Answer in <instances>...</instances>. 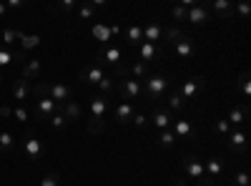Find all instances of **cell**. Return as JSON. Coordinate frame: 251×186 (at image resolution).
I'll return each mask as SVG.
<instances>
[{
  "mask_svg": "<svg viewBox=\"0 0 251 186\" xmlns=\"http://www.w3.org/2000/svg\"><path fill=\"white\" fill-rule=\"evenodd\" d=\"M10 113H13V111H10V108H8V106H3V108H0V116H3V118H8V116H10Z\"/></svg>",
  "mask_w": 251,
  "mask_h": 186,
  "instance_id": "obj_49",
  "label": "cell"
},
{
  "mask_svg": "<svg viewBox=\"0 0 251 186\" xmlns=\"http://www.w3.org/2000/svg\"><path fill=\"white\" fill-rule=\"evenodd\" d=\"M183 106H186V101L181 98V93H178V91H174V93H171V98H169V108H171V111H181Z\"/></svg>",
  "mask_w": 251,
  "mask_h": 186,
  "instance_id": "obj_33",
  "label": "cell"
},
{
  "mask_svg": "<svg viewBox=\"0 0 251 186\" xmlns=\"http://www.w3.org/2000/svg\"><path fill=\"white\" fill-rule=\"evenodd\" d=\"M166 88H169V78H163L158 73L146 80V96H149V101H161Z\"/></svg>",
  "mask_w": 251,
  "mask_h": 186,
  "instance_id": "obj_3",
  "label": "cell"
},
{
  "mask_svg": "<svg viewBox=\"0 0 251 186\" xmlns=\"http://www.w3.org/2000/svg\"><path fill=\"white\" fill-rule=\"evenodd\" d=\"M203 83H206V78H203V76H194V78H188L186 83H183V88L178 91V93H181V98H183V101H194V96L203 88Z\"/></svg>",
  "mask_w": 251,
  "mask_h": 186,
  "instance_id": "obj_5",
  "label": "cell"
},
{
  "mask_svg": "<svg viewBox=\"0 0 251 186\" xmlns=\"http://www.w3.org/2000/svg\"><path fill=\"white\" fill-rule=\"evenodd\" d=\"M163 35H166V40H169V43H174V46L183 38V33H181L178 28H166V33H163Z\"/></svg>",
  "mask_w": 251,
  "mask_h": 186,
  "instance_id": "obj_35",
  "label": "cell"
},
{
  "mask_svg": "<svg viewBox=\"0 0 251 186\" xmlns=\"http://www.w3.org/2000/svg\"><path fill=\"white\" fill-rule=\"evenodd\" d=\"M211 8H214L216 13H224V15H231V13H234V5L228 3V0H216Z\"/></svg>",
  "mask_w": 251,
  "mask_h": 186,
  "instance_id": "obj_34",
  "label": "cell"
},
{
  "mask_svg": "<svg viewBox=\"0 0 251 186\" xmlns=\"http://www.w3.org/2000/svg\"><path fill=\"white\" fill-rule=\"evenodd\" d=\"M126 40H128L133 48H138V46L143 43V30H141V26H131L128 30H126Z\"/></svg>",
  "mask_w": 251,
  "mask_h": 186,
  "instance_id": "obj_23",
  "label": "cell"
},
{
  "mask_svg": "<svg viewBox=\"0 0 251 186\" xmlns=\"http://www.w3.org/2000/svg\"><path fill=\"white\" fill-rule=\"evenodd\" d=\"M244 143H246L244 131H234L231 133V149H244Z\"/></svg>",
  "mask_w": 251,
  "mask_h": 186,
  "instance_id": "obj_36",
  "label": "cell"
},
{
  "mask_svg": "<svg viewBox=\"0 0 251 186\" xmlns=\"http://www.w3.org/2000/svg\"><path fill=\"white\" fill-rule=\"evenodd\" d=\"M93 10H96V8H93L91 3H88V5H83V8L78 10V18H83V20H88V18H93Z\"/></svg>",
  "mask_w": 251,
  "mask_h": 186,
  "instance_id": "obj_40",
  "label": "cell"
},
{
  "mask_svg": "<svg viewBox=\"0 0 251 186\" xmlns=\"http://www.w3.org/2000/svg\"><path fill=\"white\" fill-rule=\"evenodd\" d=\"M194 40L191 38H188V35H183L181 40H178V43H176V55L181 58V60H186V58H191V53H194Z\"/></svg>",
  "mask_w": 251,
  "mask_h": 186,
  "instance_id": "obj_17",
  "label": "cell"
},
{
  "mask_svg": "<svg viewBox=\"0 0 251 186\" xmlns=\"http://www.w3.org/2000/svg\"><path fill=\"white\" fill-rule=\"evenodd\" d=\"M131 73H133V78L138 80V78H143V76H149V66H146V63H133V66H131Z\"/></svg>",
  "mask_w": 251,
  "mask_h": 186,
  "instance_id": "obj_37",
  "label": "cell"
},
{
  "mask_svg": "<svg viewBox=\"0 0 251 186\" xmlns=\"http://www.w3.org/2000/svg\"><path fill=\"white\" fill-rule=\"evenodd\" d=\"M171 131H174L176 136L186 138V136H191V123H188V121H174V126H171Z\"/></svg>",
  "mask_w": 251,
  "mask_h": 186,
  "instance_id": "obj_28",
  "label": "cell"
},
{
  "mask_svg": "<svg viewBox=\"0 0 251 186\" xmlns=\"http://www.w3.org/2000/svg\"><path fill=\"white\" fill-rule=\"evenodd\" d=\"M186 20H191V23H196V26H203L206 20H208V10L201 8V5H194V8H188Z\"/></svg>",
  "mask_w": 251,
  "mask_h": 186,
  "instance_id": "obj_18",
  "label": "cell"
},
{
  "mask_svg": "<svg viewBox=\"0 0 251 186\" xmlns=\"http://www.w3.org/2000/svg\"><path fill=\"white\" fill-rule=\"evenodd\" d=\"M40 186H58V174H48L43 181H40Z\"/></svg>",
  "mask_w": 251,
  "mask_h": 186,
  "instance_id": "obj_44",
  "label": "cell"
},
{
  "mask_svg": "<svg viewBox=\"0 0 251 186\" xmlns=\"http://www.w3.org/2000/svg\"><path fill=\"white\" fill-rule=\"evenodd\" d=\"M38 76H40V60H25V68H23V78L25 80H38Z\"/></svg>",
  "mask_w": 251,
  "mask_h": 186,
  "instance_id": "obj_22",
  "label": "cell"
},
{
  "mask_svg": "<svg viewBox=\"0 0 251 186\" xmlns=\"http://www.w3.org/2000/svg\"><path fill=\"white\" fill-rule=\"evenodd\" d=\"M60 113L66 116L68 121H80V103L78 101H68V103H63V108H60Z\"/></svg>",
  "mask_w": 251,
  "mask_h": 186,
  "instance_id": "obj_19",
  "label": "cell"
},
{
  "mask_svg": "<svg viewBox=\"0 0 251 186\" xmlns=\"http://www.w3.org/2000/svg\"><path fill=\"white\" fill-rule=\"evenodd\" d=\"M241 91H244V98H249V71L241 73Z\"/></svg>",
  "mask_w": 251,
  "mask_h": 186,
  "instance_id": "obj_43",
  "label": "cell"
},
{
  "mask_svg": "<svg viewBox=\"0 0 251 186\" xmlns=\"http://www.w3.org/2000/svg\"><path fill=\"white\" fill-rule=\"evenodd\" d=\"M183 166H186V174L196 179V181H203L206 179V171H203V163L196 159V156H186L183 159Z\"/></svg>",
  "mask_w": 251,
  "mask_h": 186,
  "instance_id": "obj_7",
  "label": "cell"
},
{
  "mask_svg": "<svg viewBox=\"0 0 251 186\" xmlns=\"http://www.w3.org/2000/svg\"><path fill=\"white\" fill-rule=\"evenodd\" d=\"M20 46H23V51L38 48L40 46V35H23V38H20Z\"/></svg>",
  "mask_w": 251,
  "mask_h": 186,
  "instance_id": "obj_31",
  "label": "cell"
},
{
  "mask_svg": "<svg viewBox=\"0 0 251 186\" xmlns=\"http://www.w3.org/2000/svg\"><path fill=\"white\" fill-rule=\"evenodd\" d=\"M25 33L23 30H15V28H5L3 33H0V46L3 48H10L13 43H20V38H23Z\"/></svg>",
  "mask_w": 251,
  "mask_h": 186,
  "instance_id": "obj_16",
  "label": "cell"
},
{
  "mask_svg": "<svg viewBox=\"0 0 251 186\" xmlns=\"http://www.w3.org/2000/svg\"><path fill=\"white\" fill-rule=\"evenodd\" d=\"M5 8H10V10H15V8H23V0H8Z\"/></svg>",
  "mask_w": 251,
  "mask_h": 186,
  "instance_id": "obj_47",
  "label": "cell"
},
{
  "mask_svg": "<svg viewBox=\"0 0 251 186\" xmlns=\"http://www.w3.org/2000/svg\"><path fill=\"white\" fill-rule=\"evenodd\" d=\"M30 88H33V83L30 80H25L23 76H20L15 83H13V98L15 101H20V103H25V98L30 96Z\"/></svg>",
  "mask_w": 251,
  "mask_h": 186,
  "instance_id": "obj_11",
  "label": "cell"
},
{
  "mask_svg": "<svg viewBox=\"0 0 251 186\" xmlns=\"http://www.w3.org/2000/svg\"><path fill=\"white\" fill-rule=\"evenodd\" d=\"M246 118H249V108H246V106H244V108H236V106H234L231 111H228V118H226V121H228V126H239V123H244Z\"/></svg>",
  "mask_w": 251,
  "mask_h": 186,
  "instance_id": "obj_20",
  "label": "cell"
},
{
  "mask_svg": "<svg viewBox=\"0 0 251 186\" xmlns=\"http://www.w3.org/2000/svg\"><path fill=\"white\" fill-rule=\"evenodd\" d=\"M91 33H93V38H96V43H108V40H111L113 35H118V33H121V26H118V23H113V26L96 23Z\"/></svg>",
  "mask_w": 251,
  "mask_h": 186,
  "instance_id": "obj_4",
  "label": "cell"
},
{
  "mask_svg": "<svg viewBox=\"0 0 251 186\" xmlns=\"http://www.w3.org/2000/svg\"><path fill=\"white\" fill-rule=\"evenodd\" d=\"M236 10H239V15H244V18H246V15H249V13H251V8H249V5H246V3H244V5H239V8H236V5H234V13H236Z\"/></svg>",
  "mask_w": 251,
  "mask_h": 186,
  "instance_id": "obj_46",
  "label": "cell"
},
{
  "mask_svg": "<svg viewBox=\"0 0 251 186\" xmlns=\"http://www.w3.org/2000/svg\"><path fill=\"white\" fill-rule=\"evenodd\" d=\"M48 91H50V86L48 83H35L33 88H30V93H33V98H35V118L38 121H48L53 113H58L63 106H58V103L48 96Z\"/></svg>",
  "mask_w": 251,
  "mask_h": 186,
  "instance_id": "obj_1",
  "label": "cell"
},
{
  "mask_svg": "<svg viewBox=\"0 0 251 186\" xmlns=\"http://www.w3.org/2000/svg\"><path fill=\"white\" fill-rule=\"evenodd\" d=\"M13 60H18V63H23V60H28V58H25V53H23V51L15 53L13 48H3V46H0V68L10 66Z\"/></svg>",
  "mask_w": 251,
  "mask_h": 186,
  "instance_id": "obj_14",
  "label": "cell"
},
{
  "mask_svg": "<svg viewBox=\"0 0 251 186\" xmlns=\"http://www.w3.org/2000/svg\"><path fill=\"white\" fill-rule=\"evenodd\" d=\"M0 83H3V76H0Z\"/></svg>",
  "mask_w": 251,
  "mask_h": 186,
  "instance_id": "obj_51",
  "label": "cell"
},
{
  "mask_svg": "<svg viewBox=\"0 0 251 186\" xmlns=\"http://www.w3.org/2000/svg\"><path fill=\"white\" fill-rule=\"evenodd\" d=\"M23 149H25V156H28V159H33V161H38L40 156L46 154V149H43V141H38L35 136H28V138H25Z\"/></svg>",
  "mask_w": 251,
  "mask_h": 186,
  "instance_id": "obj_9",
  "label": "cell"
},
{
  "mask_svg": "<svg viewBox=\"0 0 251 186\" xmlns=\"http://www.w3.org/2000/svg\"><path fill=\"white\" fill-rule=\"evenodd\" d=\"M221 166H224V161L214 156V159H208V161H206V169H203V171H206V176H208V179H214V176H219V174H221Z\"/></svg>",
  "mask_w": 251,
  "mask_h": 186,
  "instance_id": "obj_24",
  "label": "cell"
},
{
  "mask_svg": "<svg viewBox=\"0 0 251 186\" xmlns=\"http://www.w3.org/2000/svg\"><path fill=\"white\" fill-rule=\"evenodd\" d=\"M138 58H141V63H146V66H149L151 60L161 58V51L156 48V43H146V40H143V43L138 46Z\"/></svg>",
  "mask_w": 251,
  "mask_h": 186,
  "instance_id": "obj_10",
  "label": "cell"
},
{
  "mask_svg": "<svg viewBox=\"0 0 251 186\" xmlns=\"http://www.w3.org/2000/svg\"><path fill=\"white\" fill-rule=\"evenodd\" d=\"M116 83H118V80H116L113 76H103V80L98 83V88H100V96H108L111 91H116Z\"/></svg>",
  "mask_w": 251,
  "mask_h": 186,
  "instance_id": "obj_29",
  "label": "cell"
},
{
  "mask_svg": "<svg viewBox=\"0 0 251 186\" xmlns=\"http://www.w3.org/2000/svg\"><path fill=\"white\" fill-rule=\"evenodd\" d=\"M108 111V96H93L91 98V113L93 118H106Z\"/></svg>",
  "mask_w": 251,
  "mask_h": 186,
  "instance_id": "obj_15",
  "label": "cell"
},
{
  "mask_svg": "<svg viewBox=\"0 0 251 186\" xmlns=\"http://www.w3.org/2000/svg\"><path fill=\"white\" fill-rule=\"evenodd\" d=\"M58 8H60V10H73V8H75V3H73V0H66V3H60Z\"/></svg>",
  "mask_w": 251,
  "mask_h": 186,
  "instance_id": "obj_48",
  "label": "cell"
},
{
  "mask_svg": "<svg viewBox=\"0 0 251 186\" xmlns=\"http://www.w3.org/2000/svg\"><path fill=\"white\" fill-rule=\"evenodd\" d=\"M158 38H161L158 23H149V26H146V30H143V40H146V43H156Z\"/></svg>",
  "mask_w": 251,
  "mask_h": 186,
  "instance_id": "obj_25",
  "label": "cell"
},
{
  "mask_svg": "<svg viewBox=\"0 0 251 186\" xmlns=\"http://www.w3.org/2000/svg\"><path fill=\"white\" fill-rule=\"evenodd\" d=\"M174 116L171 113H166V111H158V108H153V113H151V123L156 129H161V131H166V129H171L174 126Z\"/></svg>",
  "mask_w": 251,
  "mask_h": 186,
  "instance_id": "obj_13",
  "label": "cell"
},
{
  "mask_svg": "<svg viewBox=\"0 0 251 186\" xmlns=\"http://www.w3.org/2000/svg\"><path fill=\"white\" fill-rule=\"evenodd\" d=\"M86 129H88V133H91V136L103 133V131H106V118H91V121L86 123Z\"/></svg>",
  "mask_w": 251,
  "mask_h": 186,
  "instance_id": "obj_26",
  "label": "cell"
},
{
  "mask_svg": "<svg viewBox=\"0 0 251 186\" xmlns=\"http://www.w3.org/2000/svg\"><path fill=\"white\" fill-rule=\"evenodd\" d=\"M13 116H15V121H20V123H28V111H25L23 106H18V108L13 111Z\"/></svg>",
  "mask_w": 251,
  "mask_h": 186,
  "instance_id": "obj_39",
  "label": "cell"
},
{
  "mask_svg": "<svg viewBox=\"0 0 251 186\" xmlns=\"http://www.w3.org/2000/svg\"><path fill=\"white\" fill-rule=\"evenodd\" d=\"M48 96L58 103V106H63V103L73 101V88H71V86H66V83H53V86H50V91H48Z\"/></svg>",
  "mask_w": 251,
  "mask_h": 186,
  "instance_id": "obj_6",
  "label": "cell"
},
{
  "mask_svg": "<svg viewBox=\"0 0 251 186\" xmlns=\"http://www.w3.org/2000/svg\"><path fill=\"white\" fill-rule=\"evenodd\" d=\"M13 149H15V136L8 129H3L0 131V154H10Z\"/></svg>",
  "mask_w": 251,
  "mask_h": 186,
  "instance_id": "obj_21",
  "label": "cell"
},
{
  "mask_svg": "<svg viewBox=\"0 0 251 186\" xmlns=\"http://www.w3.org/2000/svg\"><path fill=\"white\" fill-rule=\"evenodd\" d=\"M131 123H136V126H146V123H149V118H146L143 113H133Z\"/></svg>",
  "mask_w": 251,
  "mask_h": 186,
  "instance_id": "obj_45",
  "label": "cell"
},
{
  "mask_svg": "<svg viewBox=\"0 0 251 186\" xmlns=\"http://www.w3.org/2000/svg\"><path fill=\"white\" fill-rule=\"evenodd\" d=\"M48 121H50V126H53L55 131H58V129H66V126H68V123H71V121H68L66 116H63L60 111H58V113H53V116H50Z\"/></svg>",
  "mask_w": 251,
  "mask_h": 186,
  "instance_id": "obj_30",
  "label": "cell"
},
{
  "mask_svg": "<svg viewBox=\"0 0 251 186\" xmlns=\"http://www.w3.org/2000/svg\"><path fill=\"white\" fill-rule=\"evenodd\" d=\"M116 93H118V98L121 101H136L138 96H141V80H136V78H123V80H118L116 83Z\"/></svg>",
  "mask_w": 251,
  "mask_h": 186,
  "instance_id": "obj_2",
  "label": "cell"
},
{
  "mask_svg": "<svg viewBox=\"0 0 251 186\" xmlns=\"http://www.w3.org/2000/svg\"><path fill=\"white\" fill-rule=\"evenodd\" d=\"M133 113H136V106H133L131 101H121L118 106H116V121L118 123H131Z\"/></svg>",
  "mask_w": 251,
  "mask_h": 186,
  "instance_id": "obj_12",
  "label": "cell"
},
{
  "mask_svg": "<svg viewBox=\"0 0 251 186\" xmlns=\"http://www.w3.org/2000/svg\"><path fill=\"white\" fill-rule=\"evenodd\" d=\"M5 13H8V8H5V3H0V20L5 18Z\"/></svg>",
  "mask_w": 251,
  "mask_h": 186,
  "instance_id": "obj_50",
  "label": "cell"
},
{
  "mask_svg": "<svg viewBox=\"0 0 251 186\" xmlns=\"http://www.w3.org/2000/svg\"><path fill=\"white\" fill-rule=\"evenodd\" d=\"M174 141H176V133L171 131V129H166L161 136H158V143H161V146L163 149H169V146H174Z\"/></svg>",
  "mask_w": 251,
  "mask_h": 186,
  "instance_id": "obj_32",
  "label": "cell"
},
{
  "mask_svg": "<svg viewBox=\"0 0 251 186\" xmlns=\"http://www.w3.org/2000/svg\"><path fill=\"white\" fill-rule=\"evenodd\" d=\"M103 76H106V73H103V68L96 66V63H88L86 68L80 71V80H83V83H96L98 86L103 80Z\"/></svg>",
  "mask_w": 251,
  "mask_h": 186,
  "instance_id": "obj_8",
  "label": "cell"
},
{
  "mask_svg": "<svg viewBox=\"0 0 251 186\" xmlns=\"http://www.w3.org/2000/svg\"><path fill=\"white\" fill-rule=\"evenodd\" d=\"M234 184H236V186H249V174H246V171H239V174L234 176Z\"/></svg>",
  "mask_w": 251,
  "mask_h": 186,
  "instance_id": "obj_42",
  "label": "cell"
},
{
  "mask_svg": "<svg viewBox=\"0 0 251 186\" xmlns=\"http://www.w3.org/2000/svg\"><path fill=\"white\" fill-rule=\"evenodd\" d=\"M186 13H188V10H186L183 5H174V8H171V15H174V20H186Z\"/></svg>",
  "mask_w": 251,
  "mask_h": 186,
  "instance_id": "obj_38",
  "label": "cell"
},
{
  "mask_svg": "<svg viewBox=\"0 0 251 186\" xmlns=\"http://www.w3.org/2000/svg\"><path fill=\"white\" fill-rule=\"evenodd\" d=\"M121 58H123L121 48H108L106 53H103V63H108V66H118V63H121Z\"/></svg>",
  "mask_w": 251,
  "mask_h": 186,
  "instance_id": "obj_27",
  "label": "cell"
},
{
  "mask_svg": "<svg viewBox=\"0 0 251 186\" xmlns=\"http://www.w3.org/2000/svg\"><path fill=\"white\" fill-rule=\"evenodd\" d=\"M214 129H216L219 133H228V129H231V126H228V121H226V118H219V121L214 123Z\"/></svg>",
  "mask_w": 251,
  "mask_h": 186,
  "instance_id": "obj_41",
  "label": "cell"
}]
</instances>
